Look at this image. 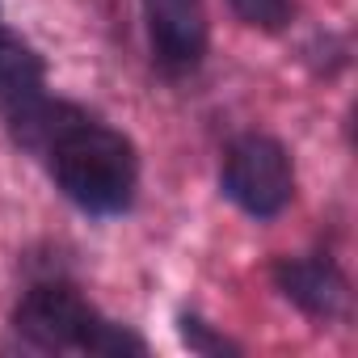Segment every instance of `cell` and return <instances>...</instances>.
<instances>
[{
  "label": "cell",
  "instance_id": "1",
  "mask_svg": "<svg viewBox=\"0 0 358 358\" xmlns=\"http://www.w3.org/2000/svg\"><path fill=\"white\" fill-rule=\"evenodd\" d=\"M51 164H55L64 194L89 211H122L135 194L131 143L85 118L51 148Z\"/></svg>",
  "mask_w": 358,
  "mask_h": 358
},
{
  "label": "cell",
  "instance_id": "2",
  "mask_svg": "<svg viewBox=\"0 0 358 358\" xmlns=\"http://www.w3.org/2000/svg\"><path fill=\"white\" fill-rule=\"evenodd\" d=\"M17 329L51 350H97V354H122V350H139V341H131L127 333L110 329L106 320H97L68 287H38L26 295V303L17 308Z\"/></svg>",
  "mask_w": 358,
  "mask_h": 358
},
{
  "label": "cell",
  "instance_id": "3",
  "mask_svg": "<svg viewBox=\"0 0 358 358\" xmlns=\"http://www.w3.org/2000/svg\"><path fill=\"white\" fill-rule=\"evenodd\" d=\"M224 190L249 215H278L291 203V164L287 152L266 135H245L228 148Z\"/></svg>",
  "mask_w": 358,
  "mask_h": 358
},
{
  "label": "cell",
  "instance_id": "4",
  "mask_svg": "<svg viewBox=\"0 0 358 358\" xmlns=\"http://www.w3.org/2000/svg\"><path fill=\"white\" fill-rule=\"evenodd\" d=\"M152 47L169 68H194L207 47V9L203 0H143Z\"/></svg>",
  "mask_w": 358,
  "mask_h": 358
},
{
  "label": "cell",
  "instance_id": "5",
  "mask_svg": "<svg viewBox=\"0 0 358 358\" xmlns=\"http://www.w3.org/2000/svg\"><path fill=\"white\" fill-rule=\"evenodd\" d=\"M278 287L287 291V299H295L312 316H333L345 303V282L324 262H282L278 266Z\"/></svg>",
  "mask_w": 358,
  "mask_h": 358
},
{
  "label": "cell",
  "instance_id": "6",
  "mask_svg": "<svg viewBox=\"0 0 358 358\" xmlns=\"http://www.w3.org/2000/svg\"><path fill=\"white\" fill-rule=\"evenodd\" d=\"M38 89H43V64H38V55L26 43L0 34V106L17 110V106L34 101Z\"/></svg>",
  "mask_w": 358,
  "mask_h": 358
},
{
  "label": "cell",
  "instance_id": "7",
  "mask_svg": "<svg viewBox=\"0 0 358 358\" xmlns=\"http://www.w3.org/2000/svg\"><path fill=\"white\" fill-rule=\"evenodd\" d=\"M232 9H236L249 26H257V30H278V26L291 17V5H287V0H232Z\"/></svg>",
  "mask_w": 358,
  "mask_h": 358
}]
</instances>
